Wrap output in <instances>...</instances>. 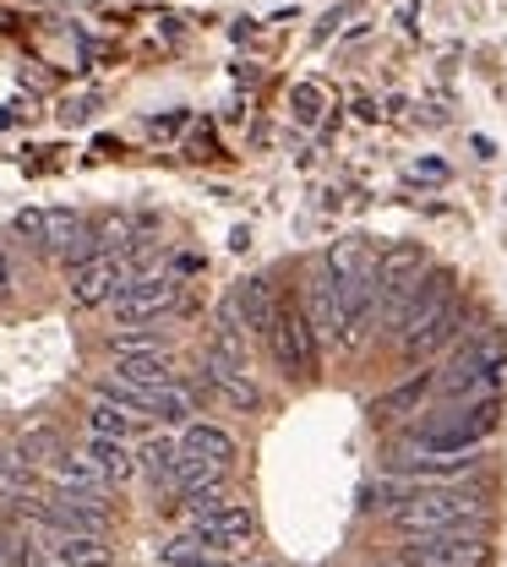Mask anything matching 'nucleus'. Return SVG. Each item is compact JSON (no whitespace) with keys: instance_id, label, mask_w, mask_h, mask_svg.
Here are the masks:
<instances>
[{"instance_id":"obj_20","label":"nucleus","mask_w":507,"mask_h":567,"mask_svg":"<svg viewBox=\"0 0 507 567\" xmlns=\"http://www.w3.org/2000/svg\"><path fill=\"white\" fill-rule=\"evenodd\" d=\"M175 464H180V442L175 436H147L143 453H137V470H143L147 481H158V486H169Z\"/></svg>"},{"instance_id":"obj_16","label":"nucleus","mask_w":507,"mask_h":567,"mask_svg":"<svg viewBox=\"0 0 507 567\" xmlns=\"http://www.w3.org/2000/svg\"><path fill=\"white\" fill-rule=\"evenodd\" d=\"M328 274L344 284V279H371L376 274V240H365V235H350V240H339L333 251H328Z\"/></svg>"},{"instance_id":"obj_13","label":"nucleus","mask_w":507,"mask_h":567,"mask_svg":"<svg viewBox=\"0 0 507 567\" xmlns=\"http://www.w3.org/2000/svg\"><path fill=\"white\" fill-rule=\"evenodd\" d=\"M203 382L214 388L224 404H235V410H257V404H262L257 382H251L240 365H224V360H208V354H203Z\"/></svg>"},{"instance_id":"obj_7","label":"nucleus","mask_w":507,"mask_h":567,"mask_svg":"<svg viewBox=\"0 0 507 567\" xmlns=\"http://www.w3.org/2000/svg\"><path fill=\"white\" fill-rule=\"evenodd\" d=\"M306 328H311V339H322V344H344V300H339V284L333 274L322 268L311 289H306Z\"/></svg>"},{"instance_id":"obj_1","label":"nucleus","mask_w":507,"mask_h":567,"mask_svg":"<svg viewBox=\"0 0 507 567\" xmlns=\"http://www.w3.org/2000/svg\"><path fill=\"white\" fill-rule=\"evenodd\" d=\"M404 535H432V529H458L486 518V492L464 481H432V486H404V496L387 507Z\"/></svg>"},{"instance_id":"obj_21","label":"nucleus","mask_w":507,"mask_h":567,"mask_svg":"<svg viewBox=\"0 0 507 567\" xmlns=\"http://www.w3.org/2000/svg\"><path fill=\"white\" fill-rule=\"evenodd\" d=\"M432 388H436L432 377H415V382H404V388L382 393V399L371 404V415H376V421H393V415H404V410H421V399H426Z\"/></svg>"},{"instance_id":"obj_4","label":"nucleus","mask_w":507,"mask_h":567,"mask_svg":"<svg viewBox=\"0 0 507 567\" xmlns=\"http://www.w3.org/2000/svg\"><path fill=\"white\" fill-rule=\"evenodd\" d=\"M387 470H393V475H421L426 486H432V481H464V475L480 470V447H464V453H432V447H410V442H399V447L387 453Z\"/></svg>"},{"instance_id":"obj_17","label":"nucleus","mask_w":507,"mask_h":567,"mask_svg":"<svg viewBox=\"0 0 507 567\" xmlns=\"http://www.w3.org/2000/svg\"><path fill=\"white\" fill-rule=\"evenodd\" d=\"M50 563L55 567H110L115 551L99 535H55L50 540Z\"/></svg>"},{"instance_id":"obj_2","label":"nucleus","mask_w":507,"mask_h":567,"mask_svg":"<svg viewBox=\"0 0 507 567\" xmlns=\"http://www.w3.org/2000/svg\"><path fill=\"white\" fill-rule=\"evenodd\" d=\"M486 563H492V540H486L480 524L410 535L399 546V567H486Z\"/></svg>"},{"instance_id":"obj_10","label":"nucleus","mask_w":507,"mask_h":567,"mask_svg":"<svg viewBox=\"0 0 507 567\" xmlns=\"http://www.w3.org/2000/svg\"><path fill=\"white\" fill-rule=\"evenodd\" d=\"M224 306H229V317L240 322V333H268V322H273V311H279V295H273L268 279H246Z\"/></svg>"},{"instance_id":"obj_8","label":"nucleus","mask_w":507,"mask_h":567,"mask_svg":"<svg viewBox=\"0 0 507 567\" xmlns=\"http://www.w3.org/2000/svg\"><path fill=\"white\" fill-rule=\"evenodd\" d=\"M458 333H464V300H458V295H447V300L436 306L421 328H410V333H404V354H410V360L436 354L442 344H453Z\"/></svg>"},{"instance_id":"obj_26","label":"nucleus","mask_w":507,"mask_h":567,"mask_svg":"<svg viewBox=\"0 0 507 567\" xmlns=\"http://www.w3.org/2000/svg\"><path fill=\"white\" fill-rule=\"evenodd\" d=\"M317 110H322V87H317V82H300V87H294V115H300V121H317Z\"/></svg>"},{"instance_id":"obj_23","label":"nucleus","mask_w":507,"mask_h":567,"mask_svg":"<svg viewBox=\"0 0 507 567\" xmlns=\"http://www.w3.org/2000/svg\"><path fill=\"white\" fill-rule=\"evenodd\" d=\"M110 350H115V354H143V350H169V339H164V333H153V328H143V333H137V328H126V333H115V339H110Z\"/></svg>"},{"instance_id":"obj_29","label":"nucleus","mask_w":507,"mask_h":567,"mask_svg":"<svg viewBox=\"0 0 507 567\" xmlns=\"http://www.w3.org/2000/svg\"><path fill=\"white\" fill-rule=\"evenodd\" d=\"M262 567H273V563H262Z\"/></svg>"},{"instance_id":"obj_5","label":"nucleus","mask_w":507,"mask_h":567,"mask_svg":"<svg viewBox=\"0 0 507 567\" xmlns=\"http://www.w3.org/2000/svg\"><path fill=\"white\" fill-rule=\"evenodd\" d=\"M268 344H273V360H279L290 377H311V371H317V339H311L300 306H279V311H273Z\"/></svg>"},{"instance_id":"obj_11","label":"nucleus","mask_w":507,"mask_h":567,"mask_svg":"<svg viewBox=\"0 0 507 567\" xmlns=\"http://www.w3.org/2000/svg\"><path fill=\"white\" fill-rule=\"evenodd\" d=\"M115 382H126V388H169L175 382V354L169 350H143V354H115Z\"/></svg>"},{"instance_id":"obj_3","label":"nucleus","mask_w":507,"mask_h":567,"mask_svg":"<svg viewBox=\"0 0 507 567\" xmlns=\"http://www.w3.org/2000/svg\"><path fill=\"white\" fill-rule=\"evenodd\" d=\"M137 279L132 274V262L121 257V251H93V257H82L72 268V306H82V311H93V306H110L126 284Z\"/></svg>"},{"instance_id":"obj_6","label":"nucleus","mask_w":507,"mask_h":567,"mask_svg":"<svg viewBox=\"0 0 507 567\" xmlns=\"http://www.w3.org/2000/svg\"><path fill=\"white\" fill-rule=\"evenodd\" d=\"M110 306H115V322H121V328H137V322H153L158 311L175 306V284L164 279V274H137Z\"/></svg>"},{"instance_id":"obj_27","label":"nucleus","mask_w":507,"mask_h":567,"mask_svg":"<svg viewBox=\"0 0 507 567\" xmlns=\"http://www.w3.org/2000/svg\"><path fill=\"white\" fill-rule=\"evenodd\" d=\"M0 295H11V257H6V246H0Z\"/></svg>"},{"instance_id":"obj_25","label":"nucleus","mask_w":507,"mask_h":567,"mask_svg":"<svg viewBox=\"0 0 507 567\" xmlns=\"http://www.w3.org/2000/svg\"><path fill=\"white\" fill-rule=\"evenodd\" d=\"M50 447H55V431H28V436L17 442V453H11V458H22V464H33V458H44Z\"/></svg>"},{"instance_id":"obj_9","label":"nucleus","mask_w":507,"mask_h":567,"mask_svg":"<svg viewBox=\"0 0 507 567\" xmlns=\"http://www.w3.org/2000/svg\"><path fill=\"white\" fill-rule=\"evenodd\" d=\"M197 535H203V546H208V557L214 551H240V546H251V535H257V518H251V507H235V502H224L214 518H203V524H192Z\"/></svg>"},{"instance_id":"obj_22","label":"nucleus","mask_w":507,"mask_h":567,"mask_svg":"<svg viewBox=\"0 0 507 567\" xmlns=\"http://www.w3.org/2000/svg\"><path fill=\"white\" fill-rule=\"evenodd\" d=\"M147 415H132V410H121V404H110V399H99L93 410H87V425H93V436H132L137 425H143Z\"/></svg>"},{"instance_id":"obj_24","label":"nucleus","mask_w":507,"mask_h":567,"mask_svg":"<svg viewBox=\"0 0 507 567\" xmlns=\"http://www.w3.org/2000/svg\"><path fill=\"white\" fill-rule=\"evenodd\" d=\"M11 229H17L28 246H39V251H44V208H22L17 218H11Z\"/></svg>"},{"instance_id":"obj_14","label":"nucleus","mask_w":507,"mask_h":567,"mask_svg":"<svg viewBox=\"0 0 507 567\" xmlns=\"http://www.w3.org/2000/svg\"><path fill=\"white\" fill-rule=\"evenodd\" d=\"M180 458H203V464L229 470V464H235V436H229L224 425L192 421V425H186V436H180Z\"/></svg>"},{"instance_id":"obj_12","label":"nucleus","mask_w":507,"mask_h":567,"mask_svg":"<svg viewBox=\"0 0 507 567\" xmlns=\"http://www.w3.org/2000/svg\"><path fill=\"white\" fill-rule=\"evenodd\" d=\"M426 274V246L421 240H393L376 251V284L382 289H399V284L421 279Z\"/></svg>"},{"instance_id":"obj_30","label":"nucleus","mask_w":507,"mask_h":567,"mask_svg":"<svg viewBox=\"0 0 507 567\" xmlns=\"http://www.w3.org/2000/svg\"><path fill=\"white\" fill-rule=\"evenodd\" d=\"M387 567H393V563H387Z\"/></svg>"},{"instance_id":"obj_18","label":"nucleus","mask_w":507,"mask_h":567,"mask_svg":"<svg viewBox=\"0 0 507 567\" xmlns=\"http://www.w3.org/2000/svg\"><path fill=\"white\" fill-rule=\"evenodd\" d=\"M50 481H55V492H72V496H104V486H110L82 453L50 458Z\"/></svg>"},{"instance_id":"obj_28","label":"nucleus","mask_w":507,"mask_h":567,"mask_svg":"<svg viewBox=\"0 0 507 567\" xmlns=\"http://www.w3.org/2000/svg\"><path fill=\"white\" fill-rule=\"evenodd\" d=\"M192 567H224V563H192Z\"/></svg>"},{"instance_id":"obj_15","label":"nucleus","mask_w":507,"mask_h":567,"mask_svg":"<svg viewBox=\"0 0 507 567\" xmlns=\"http://www.w3.org/2000/svg\"><path fill=\"white\" fill-rule=\"evenodd\" d=\"M82 458L110 481V486H121V481H132L137 475V453L121 442V436H87V447H82Z\"/></svg>"},{"instance_id":"obj_19","label":"nucleus","mask_w":507,"mask_h":567,"mask_svg":"<svg viewBox=\"0 0 507 567\" xmlns=\"http://www.w3.org/2000/svg\"><path fill=\"white\" fill-rule=\"evenodd\" d=\"M147 415L153 421H164V425H192V415H197V399L186 393V388H153L147 393Z\"/></svg>"}]
</instances>
